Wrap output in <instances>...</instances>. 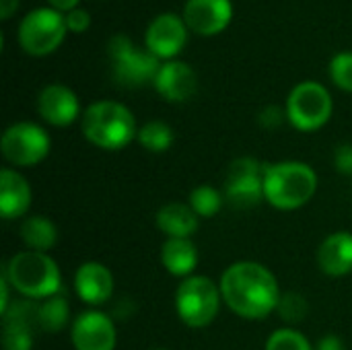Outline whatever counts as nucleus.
Returning a JSON list of instances; mask_svg holds the SVG:
<instances>
[{
    "instance_id": "obj_15",
    "label": "nucleus",
    "mask_w": 352,
    "mask_h": 350,
    "mask_svg": "<svg viewBox=\"0 0 352 350\" xmlns=\"http://www.w3.org/2000/svg\"><path fill=\"white\" fill-rule=\"evenodd\" d=\"M4 332H2V347L4 350H31L33 349V334L31 324L37 326V305L29 301L12 303L6 314L2 316Z\"/></svg>"
},
{
    "instance_id": "obj_11",
    "label": "nucleus",
    "mask_w": 352,
    "mask_h": 350,
    "mask_svg": "<svg viewBox=\"0 0 352 350\" xmlns=\"http://www.w3.org/2000/svg\"><path fill=\"white\" fill-rule=\"evenodd\" d=\"M70 338L74 350H113L118 344L116 324L101 311L80 314L72 322Z\"/></svg>"
},
{
    "instance_id": "obj_28",
    "label": "nucleus",
    "mask_w": 352,
    "mask_h": 350,
    "mask_svg": "<svg viewBox=\"0 0 352 350\" xmlns=\"http://www.w3.org/2000/svg\"><path fill=\"white\" fill-rule=\"evenodd\" d=\"M276 311L289 324H297L307 316V301L299 293H285L278 301Z\"/></svg>"
},
{
    "instance_id": "obj_18",
    "label": "nucleus",
    "mask_w": 352,
    "mask_h": 350,
    "mask_svg": "<svg viewBox=\"0 0 352 350\" xmlns=\"http://www.w3.org/2000/svg\"><path fill=\"white\" fill-rule=\"evenodd\" d=\"M31 206V188L27 179L14 169L0 171V215L4 221L23 217Z\"/></svg>"
},
{
    "instance_id": "obj_4",
    "label": "nucleus",
    "mask_w": 352,
    "mask_h": 350,
    "mask_svg": "<svg viewBox=\"0 0 352 350\" xmlns=\"http://www.w3.org/2000/svg\"><path fill=\"white\" fill-rule=\"evenodd\" d=\"M80 128L85 138L103 151H120L138 136L132 111L109 99L91 103L82 113Z\"/></svg>"
},
{
    "instance_id": "obj_12",
    "label": "nucleus",
    "mask_w": 352,
    "mask_h": 350,
    "mask_svg": "<svg viewBox=\"0 0 352 350\" xmlns=\"http://www.w3.org/2000/svg\"><path fill=\"white\" fill-rule=\"evenodd\" d=\"M186 39H188V25L182 17L173 12H165L153 19V23L146 27V33H144L146 50L159 60L161 58L167 60L179 54Z\"/></svg>"
},
{
    "instance_id": "obj_6",
    "label": "nucleus",
    "mask_w": 352,
    "mask_h": 350,
    "mask_svg": "<svg viewBox=\"0 0 352 350\" xmlns=\"http://www.w3.org/2000/svg\"><path fill=\"white\" fill-rule=\"evenodd\" d=\"M221 301V287L202 274L188 276L175 291V311L188 328L210 326L219 316Z\"/></svg>"
},
{
    "instance_id": "obj_21",
    "label": "nucleus",
    "mask_w": 352,
    "mask_h": 350,
    "mask_svg": "<svg viewBox=\"0 0 352 350\" xmlns=\"http://www.w3.org/2000/svg\"><path fill=\"white\" fill-rule=\"evenodd\" d=\"M161 264L173 276H188L198 264V250L192 239H167L161 245Z\"/></svg>"
},
{
    "instance_id": "obj_10",
    "label": "nucleus",
    "mask_w": 352,
    "mask_h": 350,
    "mask_svg": "<svg viewBox=\"0 0 352 350\" xmlns=\"http://www.w3.org/2000/svg\"><path fill=\"white\" fill-rule=\"evenodd\" d=\"M264 169L266 165L252 157L235 159L225 177V200L235 208H252L260 204L264 200Z\"/></svg>"
},
{
    "instance_id": "obj_31",
    "label": "nucleus",
    "mask_w": 352,
    "mask_h": 350,
    "mask_svg": "<svg viewBox=\"0 0 352 350\" xmlns=\"http://www.w3.org/2000/svg\"><path fill=\"white\" fill-rule=\"evenodd\" d=\"M260 124L264 128H278L283 124V111H280V107H276V105L264 107V111L260 113Z\"/></svg>"
},
{
    "instance_id": "obj_35",
    "label": "nucleus",
    "mask_w": 352,
    "mask_h": 350,
    "mask_svg": "<svg viewBox=\"0 0 352 350\" xmlns=\"http://www.w3.org/2000/svg\"><path fill=\"white\" fill-rule=\"evenodd\" d=\"M153 350H167V349H153Z\"/></svg>"
},
{
    "instance_id": "obj_8",
    "label": "nucleus",
    "mask_w": 352,
    "mask_h": 350,
    "mask_svg": "<svg viewBox=\"0 0 352 350\" xmlns=\"http://www.w3.org/2000/svg\"><path fill=\"white\" fill-rule=\"evenodd\" d=\"M52 149L47 132L31 122H16L8 126L0 140L2 157L14 167H33L41 163Z\"/></svg>"
},
{
    "instance_id": "obj_30",
    "label": "nucleus",
    "mask_w": 352,
    "mask_h": 350,
    "mask_svg": "<svg viewBox=\"0 0 352 350\" xmlns=\"http://www.w3.org/2000/svg\"><path fill=\"white\" fill-rule=\"evenodd\" d=\"M334 163H336L338 173L351 175L352 177V144H340V146L336 149Z\"/></svg>"
},
{
    "instance_id": "obj_2",
    "label": "nucleus",
    "mask_w": 352,
    "mask_h": 350,
    "mask_svg": "<svg viewBox=\"0 0 352 350\" xmlns=\"http://www.w3.org/2000/svg\"><path fill=\"white\" fill-rule=\"evenodd\" d=\"M318 190V173L301 161H280L264 169V200L278 210L305 206Z\"/></svg>"
},
{
    "instance_id": "obj_26",
    "label": "nucleus",
    "mask_w": 352,
    "mask_h": 350,
    "mask_svg": "<svg viewBox=\"0 0 352 350\" xmlns=\"http://www.w3.org/2000/svg\"><path fill=\"white\" fill-rule=\"evenodd\" d=\"M264 350H314L309 340L293 330V328H280L276 332L270 334V338L266 340V349Z\"/></svg>"
},
{
    "instance_id": "obj_7",
    "label": "nucleus",
    "mask_w": 352,
    "mask_h": 350,
    "mask_svg": "<svg viewBox=\"0 0 352 350\" xmlns=\"http://www.w3.org/2000/svg\"><path fill=\"white\" fill-rule=\"evenodd\" d=\"M332 95L316 80L299 83L287 99V120L303 132L320 130L332 118Z\"/></svg>"
},
{
    "instance_id": "obj_13",
    "label": "nucleus",
    "mask_w": 352,
    "mask_h": 350,
    "mask_svg": "<svg viewBox=\"0 0 352 350\" xmlns=\"http://www.w3.org/2000/svg\"><path fill=\"white\" fill-rule=\"evenodd\" d=\"M233 17L231 0H188L184 6V21L188 29L200 35L221 33Z\"/></svg>"
},
{
    "instance_id": "obj_29",
    "label": "nucleus",
    "mask_w": 352,
    "mask_h": 350,
    "mask_svg": "<svg viewBox=\"0 0 352 350\" xmlns=\"http://www.w3.org/2000/svg\"><path fill=\"white\" fill-rule=\"evenodd\" d=\"M89 25H91V14L85 8H78L76 6L74 10L66 12V27H68V31L82 33V31L89 29Z\"/></svg>"
},
{
    "instance_id": "obj_33",
    "label": "nucleus",
    "mask_w": 352,
    "mask_h": 350,
    "mask_svg": "<svg viewBox=\"0 0 352 350\" xmlns=\"http://www.w3.org/2000/svg\"><path fill=\"white\" fill-rule=\"evenodd\" d=\"M16 6H19V0H0V19L6 21L8 17H12Z\"/></svg>"
},
{
    "instance_id": "obj_16",
    "label": "nucleus",
    "mask_w": 352,
    "mask_h": 350,
    "mask_svg": "<svg viewBox=\"0 0 352 350\" xmlns=\"http://www.w3.org/2000/svg\"><path fill=\"white\" fill-rule=\"evenodd\" d=\"M155 89L159 95L171 103H182L188 101L196 89H198V78L196 72L179 60H171L161 64V70L155 78Z\"/></svg>"
},
{
    "instance_id": "obj_1",
    "label": "nucleus",
    "mask_w": 352,
    "mask_h": 350,
    "mask_svg": "<svg viewBox=\"0 0 352 350\" xmlns=\"http://www.w3.org/2000/svg\"><path fill=\"white\" fill-rule=\"evenodd\" d=\"M221 295L227 307L243 320H264L276 311L280 289L276 276L260 262H235L221 276Z\"/></svg>"
},
{
    "instance_id": "obj_22",
    "label": "nucleus",
    "mask_w": 352,
    "mask_h": 350,
    "mask_svg": "<svg viewBox=\"0 0 352 350\" xmlns=\"http://www.w3.org/2000/svg\"><path fill=\"white\" fill-rule=\"evenodd\" d=\"M19 235L23 243L27 245V250H33V252H47L58 241L56 225L41 215L27 217L19 227Z\"/></svg>"
},
{
    "instance_id": "obj_25",
    "label": "nucleus",
    "mask_w": 352,
    "mask_h": 350,
    "mask_svg": "<svg viewBox=\"0 0 352 350\" xmlns=\"http://www.w3.org/2000/svg\"><path fill=\"white\" fill-rule=\"evenodd\" d=\"M223 194L212 186H198L190 192V206L198 219H210L223 208Z\"/></svg>"
},
{
    "instance_id": "obj_17",
    "label": "nucleus",
    "mask_w": 352,
    "mask_h": 350,
    "mask_svg": "<svg viewBox=\"0 0 352 350\" xmlns=\"http://www.w3.org/2000/svg\"><path fill=\"white\" fill-rule=\"evenodd\" d=\"M74 289L89 305L107 303L113 295V274L101 262H85L74 274Z\"/></svg>"
},
{
    "instance_id": "obj_34",
    "label": "nucleus",
    "mask_w": 352,
    "mask_h": 350,
    "mask_svg": "<svg viewBox=\"0 0 352 350\" xmlns=\"http://www.w3.org/2000/svg\"><path fill=\"white\" fill-rule=\"evenodd\" d=\"M47 2H50V6L56 8L58 12H60V10H68V12H70V10H74L76 4H78V0H47Z\"/></svg>"
},
{
    "instance_id": "obj_24",
    "label": "nucleus",
    "mask_w": 352,
    "mask_h": 350,
    "mask_svg": "<svg viewBox=\"0 0 352 350\" xmlns=\"http://www.w3.org/2000/svg\"><path fill=\"white\" fill-rule=\"evenodd\" d=\"M138 142L142 149L151 151V153H165L171 149L173 144V130L169 124L153 120L146 122L140 130H138Z\"/></svg>"
},
{
    "instance_id": "obj_23",
    "label": "nucleus",
    "mask_w": 352,
    "mask_h": 350,
    "mask_svg": "<svg viewBox=\"0 0 352 350\" xmlns=\"http://www.w3.org/2000/svg\"><path fill=\"white\" fill-rule=\"evenodd\" d=\"M70 320V305L64 295H52L37 305V328L50 334H58Z\"/></svg>"
},
{
    "instance_id": "obj_9",
    "label": "nucleus",
    "mask_w": 352,
    "mask_h": 350,
    "mask_svg": "<svg viewBox=\"0 0 352 350\" xmlns=\"http://www.w3.org/2000/svg\"><path fill=\"white\" fill-rule=\"evenodd\" d=\"M66 29V17L56 8H35L19 25V43L31 56H45L62 43Z\"/></svg>"
},
{
    "instance_id": "obj_19",
    "label": "nucleus",
    "mask_w": 352,
    "mask_h": 350,
    "mask_svg": "<svg viewBox=\"0 0 352 350\" xmlns=\"http://www.w3.org/2000/svg\"><path fill=\"white\" fill-rule=\"evenodd\" d=\"M318 266L328 276L352 272V233L338 231L326 237L318 250Z\"/></svg>"
},
{
    "instance_id": "obj_20",
    "label": "nucleus",
    "mask_w": 352,
    "mask_h": 350,
    "mask_svg": "<svg viewBox=\"0 0 352 350\" xmlns=\"http://www.w3.org/2000/svg\"><path fill=\"white\" fill-rule=\"evenodd\" d=\"M157 227L167 235V239H190L198 231V215L190 204L169 202L159 208Z\"/></svg>"
},
{
    "instance_id": "obj_27",
    "label": "nucleus",
    "mask_w": 352,
    "mask_h": 350,
    "mask_svg": "<svg viewBox=\"0 0 352 350\" xmlns=\"http://www.w3.org/2000/svg\"><path fill=\"white\" fill-rule=\"evenodd\" d=\"M330 76L338 89L352 93V52H340L330 60Z\"/></svg>"
},
{
    "instance_id": "obj_5",
    "label": "nucleus",
    "mask_w": 352,
    "mask_h": 350,
    "mask_svg": "<svg viewBox=\"0 0 352 350\" xmlns=\"http://www.w3.org/2000/svg\"><path fill=\"white\" fill-rule=\"evenodd\" d=\"M107 56L113 80L128 89H138L146 83H155L161 70L159 58L153 56L148 50L136 47L126 35H113L109 39Z\"/></svg>"
},
{
    "instance_id": "obj_3",
    "label": "nucleus",
    "mask_w": 352,
    "mask_h": 350,
    "mask_svg": "<svg viewBox=\"0 0 352 350\" xmlns=\"http://www.w3.org/2000/svg\"><path fill=\"white\" fill-rule=\"evenodd\" d=\"M8 285L25 299H47L62 289L60 268L45 252L25 250L14 254L2 268Z\"/></svg>"
},
{
    "instance_id": "obj_14",
    "label": "nucleus",
    "mask_w": 352,
    "mask_h": 350,
    "mask_svg": "<svg viewBox=\"0 0 352 350\" xmlns=\"http://www.w3.org/2000/svg\"><path fill=\"white\" fill-rule=\"evenodd\" d=\"M37 109L47 124L58 128L70 126L80 111L76 95L66 85H47L41 89L37 97Z\"/></svg>"
},
{
    "instance_id": "obj_32",
    "label": "nucleus",
    "mask_w": 352,
    "mask_h": 350,
    "mask_svg": "<svg viewBox=\"0 0 352 350\" xmlns=\"http://www.w3.org/2000/svg\"><path fill=\"white\" fill-rule=\"evenodd\" d=\"M316 350H344V344H342V340H340L338 336L328 334V336H324V338L318 342Z\"/></svg>"
}]
</instances>
